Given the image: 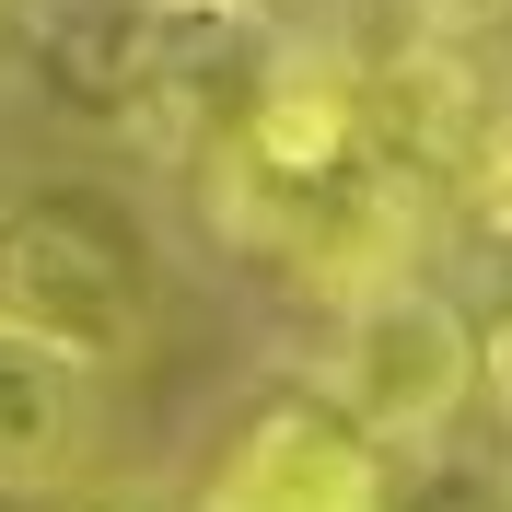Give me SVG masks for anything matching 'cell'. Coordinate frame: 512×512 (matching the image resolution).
Wrapping results in <instances>:
<instances>
[{
  "instance_id": "cell-7",
  "label": "cell",
  "mask_w": 512,
  "mask_h": 512,
  "mask_svg": "<svg viewBox=\"0 0 512 512\" xmlns=\"http://www.w3.org/2000/svg\"><path fill=\"white\" fill-rule=\"evenodd\" d=\"M419 24L431 35H489V24H512V0H419Z\"/></svg>"
},
{
  "instance_id": "cell-6",
  "label": "cell",
  "mask_w": 512,
  "mask_h": 512,
  "mask_svg": "<svg viewBox=\"0 0 512 512\" xmlns=\"http://www.w3.org/2000/svg\"><path fill=\"white\" fill-rule=\"evenodd\" d=\"M478 396H489V408L512 419V303H501V315L478 326Z\"/></svg>"
},
{
  "instance_id": "cell-1",
  "label": "cell",
  "mask_w": 512,
  "mask_h": 512,
  "mask_svg": "<svg viewBox=\"0 0 512 512\" xmlns=\"http://www.w3.org/2000/svg\"><path fill=\"white\" fill-rule=\"evenodd\" d=\"M0 326L12 338H47L82 373H117V361L152 350V245L105 210V198H12L0 210Z\"/></svg>"
},
{
  "instance_id": "cell-3",
  "label": "cell",
  "mask_w": 512,
  "mask_h": 512,
  "mask_svg": "<svg viewBox=\"0 0 512 512\" xmlns=\"http://www.w3.org/2000/svg\"><path fill=\"white\" fill-rule=\"evenodd\" d=\"M198 512H396V478H384V443H361L350 408L326 396H268L222 443Z\"/></svg>"
},
{
  "instance_id": "cell-2",
  "label": "cell",
  "mask_w": 512,
  "mask_h": 512,
  "mask_svg": "<svg viewBox=\"0 0 512 512\" xmlns=\"http://www.w3.org/2000/svg\"><path fill=\"white\" fill-rule=\"evenodd\" d=\"M478 396V326L454 315L431 280H396V291H361L338 315V350H326V408H350L361 443L396 454H431L466 419Z\"/></svg>"
},
{
  "instance_id": "cell-5",
  "label": "cell",
  "mask_w": 512,
  "mask_h": 512,
  "mask_svg": "<svg viewBox=\"0 0 512 512\" xmlns=\"http://www.w3.org/2000/svg\"><path fill=\"white\" fill-rule=\"evenodd\" d=\"M454 198L489 245H512V117H478L466 128V163H454Z\"/></svg>"
},
{
  "instance_id": "cell-4",
  "label": "cell",
  "mask_w": 512,
  "mask_h": 512,
  "mask_svg": "<svg viewBox=\"0 0 512 512\" xmlns=\"http://www.w3.org/2000/svg\"><path fill=\"white\" fill-rule=\"evenodd\" d=\"M94 384L105 373H82L70 350L0 326V501H59L94 466V419H105Z\"/></svg>"
},
{
  "instance_id": "cell-8",
  "label": "cell",
  "mask_w": 512,
  "mask_h": 512,
  "mask_svg": "<svg viewBox=\"0 0 512 512\" xmlns=\"http://www.w3.org/2000/svg\"><path fill=\"white\" fill-rule=\"evenodd\" d=\"M94 512H198V501H175V489H128V501H94Z\"/></svg>"
}]
</instances>
